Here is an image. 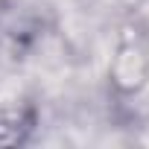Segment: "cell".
Listing matches in <instances>:
<instances>
[]
</instances>
